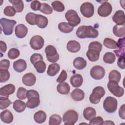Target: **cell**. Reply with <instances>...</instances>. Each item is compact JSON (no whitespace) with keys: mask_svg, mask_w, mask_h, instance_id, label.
<instances>
[{"mask_svg":"<svg viewBox=\"0 0 125 125\" xmlns=\"http://www.w3.org/2000/svg\"><path fill=\"white\" fill-rule=\"evenodd\" d=\"M66 47L68 51L72 53H76L80 50L81 45L78 42L75 40H71L67 42Z\"/></svg>","mask_w":125,"mask_h":125,"instance_id":"cell-20","label":"cell"},{"mask_svg":"<svg viewBox=\"0 0 125 125\" xmlns=\"http://www.w3.org/2000/svg\"><path fill=\"white\" fill-rule=\"evenodd\" d=\"M12 102L10 101L8 98L6 97H0V109L2 110L7 108L11 104Z\"/></svg>","mask_w":125,"mask_h":125,"instance_id":"cell-41","label":"cell"},{"mask_svg":"<svg viewBox=\"0 0 125 125\" xmlns=\"http://www.w3.org/2000/svg\"><path fill=\"white\" fill-rule=\"evenodd\" d=\"M87 64L86 60L82 57H79L75 58L73 61L74 66L78 70H82L84 68Z\"/></svg>","mask_w":125,"mask_h":125,"instance_id":"cell-23","label":"cell"},{"mask_svg":"<svg viewBox=\"0 0 125 125\" xmlns=\"http://www.w3.org/2000/svg\"><path fill=\"white\" fill-rule=\"evenodd\" d=\"M10 66V62L8 60L3 59L0 62V68L8 69Z\"/></svg>","mask_w":125,"mask_h":125,"instance_id":"cell-52","label":"cell"},{"mask_svg":"<svg viewBox=\"0 0 125 125\" xmlns=\"http://www.w3.org/2000/svg\"><path fill=\"white\" fill-rule=\"evenodd\" d=\"M100 52L94 49H88L86 52V56L88 60L91 62L98 61L100 57Z\"/></svg>","mask_w":125,"mask_h":125,"instance_id":"cell-30","label":"cell"},{"mask_svg":"<svg viewBox=\"0 0 125 125\" xmlns=\"http://www.w3.org/2000/svg\"><path fill=\"white\" fill-rule=\"evenodd\" d=\"M13 106L16 112L21 113L24 111L26 107V104L24 102L20 100H17L14 102Z\"/></svg>","mask_w":125,"mask_h":125,"instance_id":"cell-29","label":"cell"},{"mask_svg":"<svg viewBox=\"0 0 125 125\" xmlns=\"http://www.w3.org/2000/svg\"><path fill=\"white\" fill-rule=\"evenodd\" d=\"M121 78V73L116 70L111 71L108 75L109 81H114L119 83Z\"/></svg>","mask_w":125,"mask_h":125,"instance_id":"cell-35","label":"cell"},{"mask_svg":"<svg viewBox=\"0 0 125 125\" xmlns=\"http://www.w3.org/2000/svg\"><path fill=\"white\" fill-rule=\"evenodd\" d=\"M46 114L45 112L42 110H39L36 112L34 115V120L38 124L44 123L46 121Z\"/></svg>","mask_w":125,"mask_h":125,"instance_id":"cell-28","label":"cell"},{"mask_svg":"<svg viewBox=\"0 0 125 125\" xmlns=\"http://www.w3.org/2000/svg\"><path fill=\"white\" fill-rule=\"evenodd\" d=\"M103 125H114V123L111 121H105L103 123Z\"/></svg>","mask_w":125,"mask_h":125,"instance_id":"cell-57","label":"cell"},{"mask_svg":"<svg viewBox=\"0 0 125 125\" xmlns=\"http://www.w3.org/2000/svg\"><path fill=\"white\" fill-rule=\"evenodd\" d=\"M30 60L31 62L34 65L36 62L38 61H43V57L40 54L34 53L30 57Z\"/></svg>","mask_w":125,"mask_h":125,"instance_id":"cell-49","label":"cell"},{"mask_svg":"<svg viewBox=\"0 0 125 125\" xmlns=\"http://www.w3.org/2000/svg\"><path fill=\"white\" fill-rule=\"evenodd\" d=\"M67 77V75L66 72L65 71V70H62L60 75L58 77L57 79V82L60 83H63L66 80Z\"/></svg>","mask_w":125,"mask_h":125,"instance_id":"cell-50","label":"cell"},{"mask_svg":"<svg viewBox=\"0 0 125 125\" xmlns=\"http://www.w3.org/2000/svg\"><path fill=\"white\" fill-rule=\"evenodd\" d=\"M34 66L37 72L39 73H43L46 70V64L43 61H40L36 62L34 64Z\"/></svg>","mask_w":125,"mask_h":125,"instance_id":"cell-36","label":"cell"},{"mask_svg":"<svg viewBox=\"0 0 125 125\" xmlns=\"http://www.w3.org/2000/svg\"><path fill=\"white\" fill-rule=\"evenodd\" d=\"M27 90L25 88L20 87L18 89L17 92V97L20 100H24L26 98Z\"/></svg>","mask_w":125,"mask_h":125,"instance_id":"cell-44","label":"cell"},{"mask_svg":"<svg viewBox=\"0 0 125 125\" xmlns=\"http://www.w3.org/2000/svg\"><path fill=\"white\" fill-rule=\"evenodd\" d=\"M35 24L37 25L40 28H45L48 24V19L47 18L42 15L36 14L35 20Z\"/></svg>","mask_w":125,"mask_h":125,"instance_id":"cell-17","label":"cell"},{"mask_svg":"<svg viewBox=\"0 0 125 125\" xmlns=\"http://www.w3.org/2000/svg\"><path fill=\"white\" fill-rule=\"evenodd\" d=\"M58 28L60 31L62 33H69L73 31L74 26L68 22H62L58 24Z\"/></svg>","mask_w":125,"mask_h":125,"instance_id":"cell-25","label":"cell"},{"mask_svg":"<svg viewBox=\"0 0 125 125\" xmlns=\"http://www.w3.org/2000/svg\"><path fill=\"white\" fill-rule=\"evenodd\" d=\"M104 45L108 48L116 49L118 48L117 42L112 39L106 38L104 39L103 42Z\"/></svg>","mask_w":125,"mask_h":125,"instance_id":"cell-34","label":"cell"},{"mask_svg":"<svg viewBox=\"0 0 125 125\" xmlns=\"http://www.w3.org/2000/svg\"><path fill=\"white\" fill-rule=\"evenodd\" d=\"M125 25H115L113 28V33L115 36L118 37H124L125 35Z\"/></svg>","mask_w":125,"mask_h":125,"instance_id":"cell-32","label":"cell"},{"mask_svg":"<svg viewBox=\"0 0 125 125\" xmlns=\"http://www.w3.org/2000/svg\"><path fill=\"white\" fill-rule=\"evenodd\" d=\"M112 7L111 4L107 1L103 2L98 8V14L103 17H106L108 16L112 12Z\"/></svg>","mask_w":125,"mask_h":125,"instance_id":"cell-10","label":"cell"},{"mask_svg":"<svg viewBox=\"0 0 125 125\" xmlns=\"http://www.w3.org/2000/svg\"><path fill=\"white\" fill-rule=\"evenodd\" d=\"M102 44L100 42L94 41L90 43L88 45V49H94L100 52L102 49Z\"/></svg>","mask_w":125,"mask_h":125,"instance_id":"cell-47","label":"cell"},{"mask_svg":"<svg viewBox=\"0 0 125 125\" xmlns=\"http://www.w3.org/2000/svg\"><path fill=\"white\" fill-rule=\"evenodd\" d=\"M125 104H123L119 108V115L121 118L123 120L125 119Z\"/></svg>","mask_w":125,"mask_h":125,"instance_id":"cell-55","label":"cell"},{"mask_svg":"<svg viewBox=\"0 0 125 125\" xmlns=\"http://www.w3.org/2000/svg\"><path fill=\"white\" fill-rule=\"evenodd\" d=\"M117 101L113 97H107L104 101L103 107L104 109L109 113L114 112L117 109Z\"/></svg>","mask_w":125,"mask_h":125,"instance_id":"cell-3","label":"cell"},{"mask_svg":"<svg viewBox=\"0 0 125 125\" xmlns=\"http://www.w3.org/2000/svg\"><path fill=\"white\" fill-rule=\"evenodd\" d=\"M9 1L13 5L16 12H21L24 8V4L21 0H9Z\"/></svg>","mask_w":125,"mask_h":125,"instance_id":"cell-33","label":"cell"},{"mask_svg":"<svg viewBox=\"0 0 125 125\" xmlns=\"http://www.w3.org/2000/svg\"><path fill=\"white\" fill-rule=\"evenodd\" d=\"M23 83L27 86H33L36 82V78L35 75L31 72L24 74L22 78Z\"/></svg>","mask_w":125,"mask_h":125,"instance_id":"cell-13","label":"cell"},{"mask_svg":"<svg viewBox=\"0 0 125 125\" xmlns=\"http://www.w3.org/2000/svg\"><path fill=\"white\" fill-rule=\"evenodd\" d=\"M0 48L1 54L2 53H5L7 49V45L5 42L2 41H0Z\"/></svg>","mask_w":125,"mask_h":125,"instance_id":"cell-56","label":"cell"},{"mask_svg":"<svg viewBox=\"0 0 125 125\" xmlns=\"http://www.w3.org/2000/svg\"><path fill=\"white\" fill-rule=\"evenodd\" d=\"M80 11L84 17L90 18L94 13V5L89 2H84L81 5Z\"/></svg>","mask_w":125,"mask_h":125,"instance_id":"cell-9","label":"cell"},{"mask_svg":"<svg viewBox=\"0 0 125 125\" xmlns=\"http://www.w3.org/2000/svg\"><path fill=\"white\" fill-rule=\"evenodd\" d=\"M0 119L3 123H11L13 120V115L8 110H4L0 113Z\"/></svg>","mask_w":125,"mask_h":125,"instance_id":"cell-21","label":"cell"},{"mask_svg":"<svg viewBox=\"0 0 125 125\" xmlns=\"http://www.w3.org/2000/svg\"><path fill=\"white\" fill-rule=\"evenodd\" d=\"M16 11L15 9L14 8V7L12 6L9 5L5 7V8L4 9L3 13L4 14L8 17H13L16 14Z\"/></svg>","mask_w":125,"mask_h":125,"instance_id":"cell-46","label":"cell"},{"mask_svg":"<svg viewBox=\"0 0 125 125\" xmlns=\"http://www.w3.org/2000/svg\"><path fill=\"white\" fill-rule=\"evenodd\" d=\"M1 29L5 35H10L12 34L13 28L17 23V21L14 20H9L4 18H2L0 20Z\"/></svg>","mask_w":125,"mask_h":125,"instance_id":"cell-2","label":"cell"},{"mask_svg":"<svg viewBox=\"0 0 125 125\" xmlns=\"http://www.w3.org/2000/svg\"><path fill=\"white\" fill-rule=\"evenodd\" d=\"M71 96L72 99L75 101H81L84 98V92L79 88H76L71 93Z\"/></svg>","mask_w":125,"mask_h":125,"instance_id":"cell-22","label":"cell"},{"mask_svg":"<svg viewBox=\"0 0 125 125\" xmlns=\"http://www.w3.org/2000/svg\"><path fill=\"white\" fill-rule=\"evenodd\" d=\"M78 114L73 110H69L66 111L63 116L62 120L65 125H73L78 119Z\"/></svg>","mask_w":125,"mask_h":125,"instance_id":"cell-5","label":"cell"},{"mask_svg":"<svg viewBox=\"0 0 125 125\" xmlns=\"http://www.w3.org/2000/svg\"><path fill=\"white\" fill-rule=\"evenodd\" d=\"M10 73L7 69H0V82L5 83L10 78Z\"/></svg>","mask_w":125,"mask_h":125,"instance_id":"cell-39","label":"cell"},{"mask_svg":"<svg viewBox=\"0 0 125 125\" xmlns=\"http://www.w3.org/2000/svg\"><path fill=\"white\" fill-rule=\"evenodd\" d=\"M13 66L16 71L18 73H21L26 69L27 64L25 61L24 60L19 59L14 62Z\"/></svg>","mask_w":125,"mask_h":125,"instance_id":"cell-18","label":"cell"},{"mask_svg":"<svg viewBox=\"0 0 125 125\" xmlns=\"http://www.w3.org/2000/svg\"><path fill=\"white\" fill-rule=\"evenodd\" d=\"M117 65L121 69H124L125 68V56H122L118 58L117 61Z\"/></svg>","mask_w":125,"mask_h":125,"instance_id":"cell-54","label":"cell"},{"mask_svg":"<svg viewBox=\"0 0 125 125\" xmlns=\"http://www.w3.org/2000/svg\"><path fill=\"white\" fill-rule=\"evenodd\" d=\"M36 14H35L32 12H30L27 13L25 16V20L26 22L29 23L30 25H35V20Z\"/></svg>","mask_w":125,"mask_h":125,"instance_id":"cell-45","label":"cell"},{"mask_svg":"<svg viewBox=\"0 0 125 125\" xmlns=\"http://www.w3.org/2000/svg\"><path fill=\"white\" fill-rule=\"evenodd\" d=\"M40 97V95L39 93L33 89H31L27 91L26 93V98L27 99H29L31 97Z\"/></svg>","mask_w":125,"mask_h":125,"instance_id":"cell-53","label":"cell"},{"mask_svg":"<svg viewBox=\"0 0 125 125\" xmlns=\"http://www.w3.org/2000/svg\"><path fill=\"white\" fill-rule=\"evenodd\" d=\"M40 11L45 14L48 15L51 14L52 13L53 9L48 4L46 3H42Z\"/></svg>","mask_w":125,"mask_h":125,"instance_id":"cell-42","label":"cell"},{"mask_svg":"<svg viewBox=\"0 0 125 125\" xmlns=\"http://www.w3.org/2000/svg\"><path fill=\"white\" fill-rule=\"evenodd\" d=\"M76 35L80 39L96 38L99 35L98 31L91 25L80 26L76 30Z\"/></svg>","mask_w":125,"mask_h":125,"instance_id":"cell-1","label":"cell"},{"mask_svg":"<svg viewBox=\"0 0 125 125\" xmlns=\"http://www.w3.org/2000/svg\"><path fill=\"white\" fill-rule=\"evenodd\" d=\"M62 122V117L58 114H53L49 120V125H59Z\"/></svg>","mask_w":125,"mask_h":125,"instance_id":"cell-38","label":"cell"},{"mask_svg":"<svg viewBox=\"0 0 125 125\" xmlns=\"http://www.w3.org/2000/svg\"><path fill=\"white\" fill-rule=\"evenodd\" d=\"M41 3L38 0H33L30 4V7L31 9L34 11H37L40 10L41 7Z\"/></svg>","mask_w":125,"mask_h":125,"instance_id":"cell-51","label":"cell"},{"mask_svg":"<svg viewBox=\"0 0 125 125\" xmlns=\"http://www.w3.org/2000/svg\"><path fill=\"white\" fill-rule=\"evenodd\" d=\"M113 21L118 25H125V13L122 10L117 11L112 17Z\"/></svg>","mask_w":125,"mask_h":125,"instance_id":"cell-14","label":"cell"},{"mask_svg":"<svg viewBox=\"0 0 125 125\" xmlns=\"http://www.w3.org/2000/svg\"><path fill=\"white\" fill-rule=\"evenodd\" d=\"M65 18L68 23L73 26L78 25L81 22V19L77 12L73 9L68 10L65 14Z\"/></svg>","mask_w":125,"mask_h":125,"instance_id":"cell-8","label":"cell"},{"mask_svg":"<svg viewBox=\"0 0 125 125\" xmlns=\"http://www.w3.org/2000/svg\"><path fill=\"white\" fill-rule=\"evenodd\" d=\"M60 66L57 63H53L49 64L47 70V74L48 76L53 77L55 76L60 71Z\"/></svg>","mask_w":125,"mask_h":125,"instance_id":"cell-26","label":"cell"},{"mask_svg":"<svg viewBox=\"0 0 125 125\" xmlns=\"http://www.w3.org/2000/svg\"><path fill=\"white\" fill-rule=\"evenodd\" d=\"M90 73L93 79L97 80H101L104 76L105 70L100 65H95L91 69Z\"/></svg>","mask_w":125,"mask_h":125,"instance_id":"cell-11","label":"cell"},{"mask_svg":"<svg viewBox=\"0 0 125 125\" xmlns=\"http://www.w3.org/2000/svg\"><path fill=\"white\" fill-rule=\"evenodd\" d=\"M109 91L117 97H121L124 94V89L118 84V83L114 81H109L107 83Z\"/></svg>","mask_w":125,"mask_h":125,"instance_id":"cell-6","label":"cell"},{"mask_svg":"<svg viewBox=\"0 0 125 125\" xmlns=\"http://www.w3.org/2000/svg\"><path fill=\"white\" fill-rule=\"evenodd\" d=\"M20 54V51L18 49L12 48L9 50L7 55L9 59L11 60H14L17 58L19 56Z\"/></svg>","mask_w":125,"mask_h":125,"instance_id":"cell-43","label":"cell"},{"mask_svg":"<svg viewBox=\"0 0 125 125\" xmlns=\"http://www.w3.org/2000/svg\"><path fill=\"white\" fill-rule=\"evenodd\" d=\"M15 86L14 84L9 83L2 87L0 89V95L4 97L8 98L9 95L14 93Z\"/></svg>","mask_w":125,"mask_h":125,"instance_id":"cell-15","label":"cell"},{"mask_svg":"<svg viewBox=\"0 0 125 125\" xmlns=\"http://www.w3.org/2000/svg\"><path fill=\"white\" fill-rule=\"evenodd\" d=\"M52 6L53 9L57 12H61L64 10L65 7L63 4L60 1L55 0L52 2Z\"/></svg>","mask_w":125,"mask_h":125,"instance_id":"cell-40","label":"cell"},{"mask_svg":"<svg viewBox=\"0 0 125 125\" xmlns=\"http://www.w3.org/2000/svg\"><path fill=\"white\" fill-rule=\"evenodd\" d=\"M28 32V29L27 27L23 24H20L17 25L15 29V33L16 36L20 39L24 38Z\"/></svg>","mask_w":125,"mask_h":125,"instance_id":"cell-16","label":"cell"},{"mask_svg":"<svg viewBox=\"0 0 125 125\" xmlns=\"http://www.w3.org/2000/svg\"><path fill=\"white\" fill-rule=\"evenodd\" d=\"M29 44L34 50H40L44 45V40L43 38L39 35H35L31 38Z\"/></svg>","mask_w":125,"mask_h":125,"instance_id":"cell-12","label":"cell"},{"mask_svg":"<svg viewBox=\"0 0 125 125\" xmlns=\"http://www.w3.org/2000/svg\"><path fill=\"white\" fill-rule=\"evenodd\" d=\"M116 60L115 54L112 52H106L104 55L103 60L105 63L112 64Z\"/></svg>","mask_w":125,"mask_h":125,"instance_id":"cell-37","label":"cell"},{"mask_svg":"<svg viewBox=\"0 0 125 125\" xmlns=\"http://www.w3.org/2000/svg\"><path fill=\"white\" fill-rule=\"evenodd\" d=\"M40 104V97H33L29 99H28V101L26 102V104L28 108L33 109L38 107Z\"/></svg>","mask_w":125,"mask_h":125,"instance_id":"cell-31","label":"cell"},{"mask_svg":"<svg viewBox=\"0 0 125 125\" xmlns=\"http://www.w3.org/2000/svg\"><path fill=\"white\" fill-rule=\"evenodd\" d=\"M45 52L47 60L51 62H56L59 59V55L56 48L51 45L47 46L45 48Z\"/></svg>","mask_w":125,"mask_h":125,"instance_id":"cell-7","label":"cell"},{"mask_svg":"<svg viewBox=\"0 0 125 125\" xmlns=\"http://www.w3.org/2000/svg\"><path fill=\"white\" fill-rule=\"evenodd\" d=\"M57 90L58 93L62 95L68 94L70 91V86L66 82L61 83L57 86Z\"/></svg>","mask_w":125,"mask_h":125,"instance_id":"cell-24","label":"cell"},{"mask_svg":"<svg viewBox=\"0 0 125 125\" xmlns=\"http://www.w3.org/2000/svg\"><path fill=\"white\" fill-rule=\"evenodd\" d=\"M83 115L85 119L86 120H90L96 116V111L94 108L87 107L84 109Z\"/></svg>","mask_w":125,"mask_h":125,"instance_id":"cell-27","label":"cell"},{"mask_svg":"<svg viewBox=\"0 0 125 125\" xmlns=\"http://www.w3.org/2000/svg\"><path fill=\"white\" fill-rule=\"evenodd\" d=\"M71 85L74 87H79L83 83V78L80 74H76L71 76L70 79Z\"/></svg>","mask_w":125,"mask_h":125,"instance_id":"cell-19","label":"cell"},{"mask_svg":"<svg viewBox=\"0 0 125 125\" xmlns=\"http://www.w3.org/2000/svg\"><path fill=\"white\" fill-rule=\"evenodd\" d=\"M105 90L102 86L95 87L89 97V101L93 104H97L105 94Z\"/></svg>","mask_w":125,"mask_h":125,"instance_id":"cell-4","label":"cell"},{"mask_svg":"<svg viewBox=\"0 0 125 125\" xmlns=\"http://www.w3.org/2000/svg\"><path fill=\"white\" fill-rule=\"evenodd\" d=\"M89 121V124L91 125H103L104 123L103 119L100 116L94 117Z\"/></svg>","mask_w":125,"mask_h":125,"instance_id":"cell-48","label":"cell"}]
</instances>
